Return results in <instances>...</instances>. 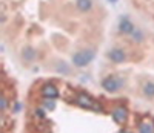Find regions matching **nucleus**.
<instances>
[{"label": "nucleus", "instance_id": "obj_7", "mask_svg": "<svg viewBox=\"0 0 154 133\" xmlns=\"http://www.w3.org/2000/svg\"><path fill=\"white\" fill-rule=\"evenodd\" d=\"M139 132L140 133H154V123L152 121H143L139 126Z\"/></svg>", "mask_w": 154, "mask_h": 133}, {"label": "nucleus", "instance_id": "obj_13", "mask_svg": "<svg viewBox=\"0 0 154 133\" xmlns=\"http://www.w3.org/2000/svg\"><path fill=\"white\" fill-rule=\"evenodd\" d=\"M32 55H34V52H32V49H26V57H28V58H31Z\"/></svg>", "mask_w": 154, "mask_h": 133}, {"label": "nucleus", "instance_id": "obj_9", "mask_svg": "<svg viewBox=\"0 0 154 133\" xmlns=\"http://www.w3.org/2000/svg\"><path fill=\"white\" fill-rule=\"evenodd\" d=\"M91 0H77V8H79L80 11H89L91 9Z\"/></svg>", "mask_w": 154, "mask_h": 133}, {"label": "nucleus", "instance_id": "obj_3", "mask_svg": "<svg viewBox=\"0 0 154 133\" xmlns=\"http://www.w3.org/2000/svg\"><path fill=\"white\" fill-rule=\"evenodd\" d=\"M75 103L80 106V107L83 109H96L97 106H96V101L89 97L88 94H79L75 98Z\"/></svg>", "mask_w": 154, "mask_h": 133}, {"label": "nucleus", "instance_id": "obj_1", "mask_svg": "<svg viewBox=\"0 0 154 133\" xmlns=\"http://www.w3.org/2000/svg\"><path fill=\"white\" fill-rule=\"evenodd\" d=\"M94 51L91 49H83V51H79L75 52V54L72 55V63L75 66H79V68H83V66L89 64L93 60H94Z\"/></svg>", "mask_w": 154, "mask_h": 133}, {"label": "nucleus", "instance_id": "obj_8", "mask_svg": "<svg viewBox=\"0 0 154 133\" xmlns=\"http://www.w3.org/2000/svg\"><path fill=\"white\" fill-rule=\"evenodd\" d=\"M120 31L125 32V34H130V32H134V25L130 22V20H122L120 22Z\"/></svg>", "mask_w": 154, "mask_h": 133}, {"label": "nucleus", "instance_id": "obj_5", "mask_svg": "<svg viewBox=\"0 0 154 133\" xmlns=\"http://www.w3.org/2000/svg\"><path fill=\"white\" fill-rule=\"evenodd\" d=\"M112 119L117 124H125L126 119H128V110L125 107H117L112 112Z\"/></svg>", "mask_w": 154, "mask_h": 133}, {"label": "nucleus", "instance_id": "obj_15", "mask_svg": "<svg viewBox=\"0 0 154 133\" xmlns=\"http://www.w3.org/2000/svg\"><path fill=\"white\" fill-rule=\"evenodd\" d=\"M112 2H116V0H112Z\"/></svg>", "mask_w": 154, "mask_h": 133}, {"label": "nucleus", "instance_id": "obj_2", "mask_svg": "<svg viewBox=\"0 0 154 133\" xmlns=\"http://www.w3.org/2000/svg\"><path fill=\"white\" fill-rule=\"evenodd\" d=\"M122 86H123V80L120 77H116V75H111L102 81V87L106 92H117Z\"/></svg>", "mask_w": 154, "mask_h": 133}, {"label": "nucleus", "instance_id": "obj_10", "mask_svg": "<svg viewBox=\"0 0 154 133\" xmlns=\"http://www.w3.org/2000/svg\"><path fill=\"white\" fill-rule=\"evenodd\" d=\"M143 92H145L148 97H154V83H148V84H145Z\"/></svg>", "mask_w": 154, "mask_h": 133}, {"label": "nucleus", "instance_id": "obj_14", "mask_svg": "<svg viewBox=\"0 0 154 133\" xmlns=\"http://www.w3.org/2000/svg\"><path fill=\"white\" fill-rule=\"evenodd\" d=\"M122 133H130V132H122Z\"/></svg>", "mask_w": 154, "mask_h": 133}, {"label": "nucleus", "instance_id": "obj_4", "mask_svg": "<svg viewBox=\"0 0 154 133\" xmlns=\"http://www.w3.org/2000/svg\"><path fill=\"white\" fill-rule=\"evenodd\" d=\"M42 95L46 98V100H54L59 97V89L54 86V84H45L42 87Z\"/></svg>", "mask_w": 154, "mask_h": 133}, {"label": "nucleus", "instance_id": "obj_11", "mask_svg": "<svg viewBox=\"0 0 154 133\" xmlns=\"http://www.w3.org/2000/svg\"><path fill=\"white\" fill-rule=\"evenodd\" d=\"M45 106H46V109H54V103H53V100H51V101H45Z\"/></svg>", "mask_w": 154, "mask_h": 133}, {"label": "nucleus", "instance_id": "obj_12", "mask_svg": "<svg viewBox=\"0 0 154 133\" xmlns=\"http://www.w3.org/2000/svg\"><path fill=\"white\" fill-rule=\"evenodd\" d=\"M0 101H2V110L5 112V110H6V98L2 97V100H0Z\"/></svg>", "mask_w": 154, "mask_h": 133}, {"label": "nucleus", "instance_id": "obj_6", "mask_svg": "<svg viewBox=\"0 0 154 133\" xmlns=\"http://www.w3.org/2000/svg\"><path fill=\"white\" fill-rule=\"evenodd\" d=\"M108 57H109L114 63H123V61H125V58H126L123 49H112V51L109 52V54H108Z\"/></svg>", "mask_w": 154, "mask_h": 133}]
</instances>
